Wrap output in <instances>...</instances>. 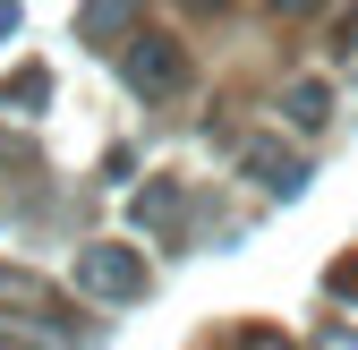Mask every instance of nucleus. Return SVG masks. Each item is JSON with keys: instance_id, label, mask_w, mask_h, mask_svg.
Segmentation results:
<instances>
[{"instance_id": "10", "label": "nucleus", "mask_w": 358, "mask_h": 350, "mask_svg": "<svg viewBox=\"0 0 358 350\" xmlns=\"http://www.w3.org/2000/svg\"><path fill=\"white\" fill-rule=\"evenodd\" d=\"M333 52H358V9H350V18L333 26Z\"/></svg>"}, {"instance_id": "11", "label": "nucleus", "mask_w": 358, "mask_h": 350, "mask_svg": "<svg viewBox=\"0 0 358 350\" xmlns=\"http://www.w3.org/2000/svg\"><path fill=\"white\" fill-rule=\"evenodd\" d=\"M316 350H350V325H324V333H316Z\"/></svg>"}, {"instance_id": "3", "label": "nucleus", "mask_w": 358, "mask_h": 350, "mask_svg": "<svg viewBox=\"0 0 358 350\" xmlns=\"http://www.w3.org/2000/svg\"><path fill=\"white\" fill-rule=\"evenodd\" d=\"M239 171H248L264 197H299V188H307V162H299L290 146H273V137H248V146H239Z\"/></svg>"}, {"instance_id": "5", "label": "nucleus", "mask_w": 358, "mask_h": 350, "mask_svg": "<svg viewBox=\"0 0 358 350\" xmlns=\"http://www.w3.org/2000/svg\"><path fill=\"white\" fill-rule=\"evenodd\" d=\"M77 34H85V43H111V52H128V43L145 34V18L120 9V0H103V9H77Z\"/></svg>"}, {"instance_id": "9", "label": "nucleus", "mask_w": 358, "mask_h": 350, "mask_svg": "<svg viewBox=\"0 0 358 350\" xmlns=\"http://www.w3.org/2000/svg\"><path fill=\"white\" fill-rule=\"evenodd\" d=\"M231 350H290L282 333H264V325H248V333H231Z\"/></svg>"}, {"instance_id": "4", "label": "nucleus", "mask_w": 358, "mask_h": 350, "mask_svg": "<svg viewBox=\"0 0 358 350\" xmlns=\"http://www.w3.org/2000/svg\"><path fill=\"white\" fill-rule=\"evenodd\" d=\"M273 111H282V128H299V137H316V128L333 120V85H324V77H290Z\"/></svg>"}, {"instance_id": "2", "label": "nucleus", "mask_w": 358, "mask_h": 350, "mask_svg": "<svg viewBox=\"0 0 358 350\" xmlns=\"http://www.w3.org/2000/svg\"><path fill=\"white\" fill-rule=\"evenodd\" d=\"M120 77H128L137 103H171L179 85H188V52H179V34H154V26H145V34L120 52Z\"/></svg>"}, {"instance_id": "7", "label": "nucleus", "mask_w": 358, "mask_h": 350, "mask_svg": "<svg viewBox=\"0 0 358 350\" xmlns=\"http://www.w3.org/2000/svg\"><path fill=\"white\" fill-rule=\"evenodd\" d=\"M0 308H9V316H52L43 274H34V265H0Z\"/></svg>"}, {"instance_id": "1", "label": "nucleus", "mask_w": 358, "mask_h": 350, "mask_svg": "<svg viewBox=\"0 0 358 350\" xmlns=\"http://www.w3.org/2000/svg\"><path fill=\"white\" fill-rule=\"evenodd\" d=\"M77 290L94 299V308H137V299L154 290V274H145V256L128 239H85L77 248Z\"/></svg>"}, {"instance_id": "12", "label": "nucleus", "mask_w": 358, "mask_h": 350, "mask_svg": "<svg viewBox=\"0 0 358 350\" xmlns=\"http://www.w3.org/2000/svg\"><path fill=\"white\" fill-rule=\"evenodd\" d=\"M0 171H9V137H0ZM0 214H9V188H0Z\"/></svg>"}, {"instance_id": "13", "label": "nucleus", "mask_w": 358, "mask_h": 350, "mask_svg": "<svg viewBox=\"0 0 358 350\" xmlns=\"http://www.w3.org/2000/svg\"><path fill=\"white\" fill-rule=\"evenodd\" d=\"M0 350H17V342H9V333H0Z\"/></svg>"}, {"instance_id": "8", "label": "nucleus", "mask_w": 358, "mask_h": 350, "mask_svg": "<svg viewBox=\"0 0 358 350\" xmlns=\"http://www.w3.org/2000/svg\"><path fill=\"white\" fill-rule=\"evenodd\" d=\"M43 103H52V69H43V60H26V69L0 77V111H43Z\"/></svg>"}, {"instance_id": "6", "label": "nucleus", "mask_w": 358, "mask_h": 350, "mask_svg": "<svg viewBox=\"0 0 358 350\" xmlns=\"http://www.w3.org/2000/svg\"><path fill=\"white\" fill-rule=\"evenodd\" d=\"M137 231H162V239H179V231H188V188H179V180L145 188V197H137Z\"/></svg>"}]
</instances>
